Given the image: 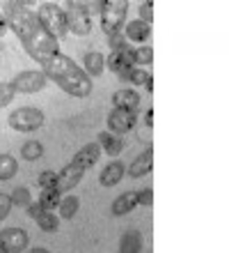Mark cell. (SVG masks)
<instances>
[{"mask_svg":"<svg viewBox=\"0 0 229 253\" xmlns=\"http://www.w3.org/2000/svg\"><path fill=\"white\" fill-rule=\"evenodd\" d=\"M5 21L14 33L19 35L26 53L37 60L39 65L48 62L53 55L60 53V42L46 33L37 14L30 9V2H7L5 5Z\"/></svg>","mask_w":229,"mask_h":253,"instance_id":"obj_1","label":"cell"},{"mask_svg":"<svg viewBox=\"0 0 229 253\" xmlns=\"http://www.w3.org/2000/svg\"><path fill=\"white\" fill-rule=\"evenodd\" d=\"M41 72L46 74V79H51L55 85H60L66 94H73V97H90L94 90L87 72L80 69L69 55H53L51 60L41 65Z\"/></svg>","mask_w":229,"mask_h":253,"instance_id":"obj_2","label":"cell"},{"mask_svg":"<svg viewBox=\"0 0 229 253\" xmlns=\"http://www.w3.org/2000/svg\"><path fill=\"white\" fill-rule=\"evenodd\" d=\"M98 154H101V145H98V143H87V145H83L78 152L73 154V159L58 173L55 189H58L60 193L71 191V189L83 180V175L97 164Z\"/></svg>","mask_w":229,"mask_h":253,"instance_id":"obj_3","label":"cell"},{"mask_svg":"<svg viewBox=\"0 0 229 253\" xmlns=\"http://www.w3.org/2000/svg\"><path fill=\"white\" fill-rule=\"evenodd\" d=\"M101 28L105 35L122 33L126 26V12H129V2L126 0H108L101 2Z\"/></svg>","mask_w":229,"mask_h":253,"instance_id":"obj_4","label":"cell"},{"mask_svg":"<svg viewBox=\"0 0 229 253\" xmlns=\"http://www.w3.org/2000/svg\"><path fill=\"white\" fill-rule=\"evenodd\" d=\"M37 19L41 21V26L46 28V33L55 37V40H65L69 28H66V19H65V9L55 2H44L37 12Z\"/></svg>","mask_w":229,"mask_h":253,"instance_id":"obj_5","label":"cell"},{"mask_svg":"<svg viewBox=\"0 0 229 253\" xmlns=\"http://www.w3.org/2000/svg\"><path fill=\"white\" fill-rule=\"evenodd\" d=\"M65 19H66V28L71 30L73 35H85L92 33V16H90V7L85 2H66L65 5Z\"/></svg>","mask_w":229,"mask_h":253,"instance_id":"obj_6","label":"cell"},{"mask_svg":"<svg viewBox=\"0 0 229 253\" xmlns=\"http://www.w3.org/2000/svg\"><path fill=\"white\" fill-rule=\"evenodd\" d=\"M41 125H44V113L34 106H23L9 113V126L14 131L30 133V131H37Z\"/></svg>","mask_w":229,"mask_h":253,"instance_id":"obj_7","label":"cell"},{"mask_svg":"<svg viewBox=\"0 0 229 253\" xmlns=\"http://www.w3.org/2000/svg\"><path fill=\"white\" fill-rule=\"evenodd\" d=\"M12 85H14L16 92L34 94V92H39V90H44L46 74L44 72H34V69H28V72L16 74V79L12 81Z\"/></svg>","mask_w":229,"mask_h":253,"instance_id":"obj_8","label":"cell"},{"mask_svg":"<svg viewBox=\"0 0 229 253\" xmlns=\"http://www.w3.org/2000/svg\"><path fill=\"white\" fill-rule=\"evenodd\" d=\"M0 244L5 253H21L28 247V233L23 228H5L0 233Z\"/></svg>","mask_w":229,"mask_h":253,"instance_id":"obj_9","label":"cell"},{"mask_svg":"<svg viewBox=\"0 0 229 253\" xmlns=\"http://www.w3.org/2000/svg\"><path fill=\"white\" fill-rule=\"evenodd\" d=\"M108 126H110L112 133H129L135 129V113L133 111H122V108H115L110 115H108Z\"/></svg>","mask_w":229,"mask_h":253,"instance_id":"obj_10","label":"cell"},{"mask_svg":"<svg viewBox=\"0 0 229 253\" xmlns=\"http://www.w3.org/2000/svg\"><path fill=\"white\" fill-rule=\"evenodd\" d=\"M124 175H126L124 161H112V164H108V166L101 170L98 182H101V187H115V184H119V182H122V177H124Z\"/></svg>","mask_w":229,"mask_h":253,"instance_id":"obj_11","label":"cell"},{"mask_svg":"<svg viewBox=\"0 0 229 253\" xmlns=\"http://www.w3.org/2000/svg\"><path fill=\"white\" fill-rule=\"evenodd\" d=\"M108 67H110V72H115L122 81H129V76H131V69H133V62L126 58L124 51H110Z\"/></svg>","mask_w":229,"mask_h":253,"instance_id":"obj_12","label":"cell"},{"mask_svg":"<svg viewBox=\"0 0 229 253\" xmlns=\"http://www.w3.org/2000/svg\"><path fill=\"white\" fill-rule=\"evenodd\" d=\"M112 106L122 108V111H133L137 113V106H140V94L135 90H117L112 94Z\"/></svg>","mask_w":229,"mask_h":253,"instance_id":"obj_13","label":"cell"},{"mask_svg":"<svg viewBox=\"0 0 229 253\" xmlns=\"http://www.w3.org/2000/svg\"><path fill=\"white\" fill-rule=\"evenodd\" d=\"M154 168V150L147 147L133 164H129V177H144Z\"/></svg>","mask_w":229,"mask_h":253,"instance_id":"obj_14","label":"cell"},{"mask_svg":"<svg viewBox=\"0 0 229 253\" xmlns=\"http://www.w3.org/2000/svg\"><path fill=\"white\" fill-rule=\"evenodd\" d=\"M98 145L103 147L108 157H117L124 150V140H122V136H117L112 131H101L98 133Z\"/></svg>","mask_w":229,"mask_h":253,"instance_id":"obj_15","label":"cell"},{"mask_svg":"<svg viewBox=\"0 0 229 253\" xmlns=\"http://www.w3.org/2000/svg\"><path fill=\"white\" fill-rule=\"evenodd\" d=\"M126 42H147L151 37V26L149 23H144V21H131L129 26H126V33H124Z\"/></svg>","mask_w":229,"mask_h":253,"instance_id":"obj_16","label":"cell"},{"mask_svg":"<svg viewBox=\"0 0 229 253\" xmlns=\"http://www.w3.org/2000/svg\"><path fill=\"white\" fill-rule=\"evenodd\" d=\"M135 205H137V193L135 191H124L119 198H115L110 212L115 214V216H124V214H129Z\"/></svg>","mask_w":229,"mask_h":253,"instance_id":"obj_17","label":"cell"},{"mask_svg":"<svg viewBox=\"0 0 229 253\" xmlns=\"http://www.w3.org/2000/svg\"><path fill=\"white\" fill-rule=\"evenodd\" d=\"M85 72L87 76H101L103 74V67H105V60H103V55L98 53V51H87L85 53Z\"/></svg>","mask_w":229,"mask_h":253,"instance_id":"obj_18","label":"cell"},{"mask_svg":"<svg viewBox=\"0 0 229 253\" xmlns=\"http://www.w3.org/2000/svg\"><path fill=\"white\" fill-rule=\"evenodd\" d=\"M140 249H142V235L137 233V230L124 233V237L119 242V251L122 253H137Z\"/></svg>","mask_w":229,"mask_h":253,"instance_id":"obj_19","label":"cell"},{"mask_svg":"<svg viewBox=\"0 0 229 253\" xmlns=\"http://www.w3.org/2000/svg\"><path fill=\"white\" fill-rule=\"evenodd\" d=\"M19 170V164L12 154H0V182H9Z\"/></svg>","mask_w":229,"mask_h":253,"instance_id":"obj_20","label":"cell"},{"mask_svg":"<svg viewBox=\"0 0 229 253\" xmlns=\"http://www.w3.org/2000/svg\"><path fill=\"white\" fill-rule=\"evenodd\" d=\"M34 221H37V226H39L44 233H55V230L60 228V219L55 216L53 210H44Z\"/></svg>","mask_w":229,"mask_h":253,"instance_id":"obj_21","label":"cell"},{"mask_svg":"<svg viewBox=\"0 0 229 253\" xmlns=\"http://www.w3.org/2000/svg\"><path fill=\"white\" fill-rule=\"evenodd\" d=\"M60 216L62 219H73V214L78 212L80 207V198L76 196H66V198H60Z\"/></svg>","mask_w":229,"mask_h":253,"instance_id":"obj_22","label":"cell"},{"mask_svg":"<svg viewBox=\"0 0 229 253\" xmlns=\"http://www.w3.org/2000/svg\"><path fill=\"white\" fill-rule=\"evenodd\" d=\"M44 154V145H41L39 140H28V143H23V147H21V157L26 161H37Z\"/></svg>","mask_w":229,"mask_h":253,"instance_id":"obj_23","label":"cell"},{"mask_svg":"<svg viewBox=\"0 0 229 253\" xmlns=\"http://www.w3.org/2000/svg\"><path fill=\"white\" fill-rule=\"evenodd\" d=\"M39 205L44 210H55L60 205V191L55 187H48V189H41V196H39Z\"/></svg>","mask_w":229,"mask_h":253,"instance_id":"obj_24","label":"cell"},{"mask_svg":"<svg viewBox=\"0 0 229 253\" xmlns=\"http://www.w3.org/2000/svg\"><path fill=\"white\" fill-rule=\"evenodd\" d=\"M151 62H154V48L151 46H140L133 51V65L144 67V65H151Z\"/></svg>","mask_w":229,"mask_h":253,"instance_id":"obj_25","label":"cell"},{"mask_svg":"<svg viewBox=\"0 0 229 253\" xmlns=\"http://www.w3.org/2000/svg\"><path fill=\"white\" fill-rule=\"evenodd\" d=\"M30 191H28L26 187H19L16 191L12 193V205H16V207H28L30 205Z\"/></svg>","mask_w":229,"mask_h":253,"instance_id":"obj_26","label":"cell"},{"mask_svg":"<svg viewBox=\"0 0 229 253\" xmlns=\"http://www.w3.org/2000/svg\"><path fill=\"white\" fill-rule=\"evenodd\" d=\"M14 94H16V90H14L12 83H0V108H5L12 104Z\"/></svg>","mask_w":229,"mask_h":253,"instance_id":"obj_27","label":"cell"},{"mask_svg":"<svg viewBox=\"0 0 229 253\" xmlns=\"http://www.w3.org/2000/svg\"><path fill=\"white\" fill-rule=\"evenodd\" d=\"M55 182H58V173H55V170H44V173L39 175L37 184H39L41 189H48V187H55Z\"/></svg>","mask_w":229,"mask_h":253,"instance_id":"obj_28","label":"cell"},{"mask_svg":"<svg viewBox=\"0 0 229 253\" xmlns=\"http://www.w3.org/2000/svg\"><path fill=\"white\" fill-rule=\"evenodd\" d=\"M129 42H126L124 33H115V35H108V46L110 51H119V48H124Z\"/></svg>","mask_w":229,"mask_h":253,"instance_id":"obj_29","label":"cell"},{"mask_svg":"<svg viewBox=\"0 0 229 253\" xmlns=\"http://www.w3.org/2000/svg\"><path fill=\"white\" fill-rule=\"evenodd\" d=\"M147 79H149V72H144L142 67H133L131 76H129V81H131L133 85H144V81Z\"/></svg>","mask_w":229,"mask_h":253,"instance_id":"obj_30","label":"cell"},{"mask_svg":"<svg viewBox=\"0 0 229 253\" xmlns=\"http://www.w3.org/2000/svg\"><path fill=\"white\" fill-rule=\"evenodd\" d=\"M140 21L151 26V21H154V2H142L140 5Z\"/></svg>","mask_w":229,"mask_h":253,"instance_id":"obj_31","label":"cell"},{"mask_svg":"<svg viewBox=\"0 0 229 253\" xmlns=\"http://www.w3.org/2000/svg\"><path fill=\"white\" fill-rule=\"evenodd\" d=\"M9 210H12V196H7V193H0V221L7 219Z\"/></svg>","mask_w":229,"mask_h":253,"instance_id":"obj_32","label":"cell"},{"mask_svg":"<svg viewBox=\"0 0 229 253\" xmlns=\"http://www.w3.org/2000/svg\"><path fill=\"white\" fill-rule=\"evenodd\" d=\"M151 203H154V191H151V189H142V191L137 193V205L149 207Z\"/></svg>","mask_w":229,"mask_h":253,"instance_id":"obj_33","label":"cell"},{"mask_svg":"<svg viewBox=\"0 0 229 253\" xmlns=\"http://www.w3.org/2000/svg\"><path fill=\"white\" fill-rule=\"evenodd\" d=\"M28 212H30V216H33V219H37V216L44 212V207H41L39 200H37V203H30V205H28Z\"/></svg>","mask_w":229,"mask_h":253,"instance_id":"obj_34","label":"cell"},{"mask_svg":"<svg viewBox=\"0 0 229 253\" xmlns=\"http://www.w3.org/2000/svg\"><path fill=\"white\" fill-rule=\"evenodd\" d=\"M7 33V21H5V14H0V40L5 37Z\"/></svg>","mask_w":229,"mask_h":253,"instance_id":"obj_35","label":"cell"},{"mask_svg":"<svg viewBox=\"0 0 229 253\" xmlns=\"http://www.w3.org/2000/svg\"><path fill=\"white\" fill-rule=\"evenodd\" d=\"M144 125H147V129H149V126L154 125V111H149V113L144 115Z\"/></svg>","mask_w":229,"mask_h":253,"instance_id":"obj_36","label":"cell"},{"mask_svg":"<svg viewBox=\"0 0 229 253\" xmlns=\"http://www.w3.org/2000/svg\"><path fill=\"white\" fill-rule=\"evenodd\" d=\"M144 87H147V92H154V79H151V76L144 81Z\"/></svg>","mask_w":229,"mask_h":253,"instance_id":"obj_37","label":"cell"},{"mask_svg":"<svg viewBox=\"0 0 229 253\" xmlns=\"http://www.w3.org/2000/svg\"><path fill=\"white\" fill-rule=\"evenodd\" d=\"M0 253H5V249H2V244H0Z\"/></svg>","mask_w":229,"mask_h":253,"instance_id":"obj_38","label":"cell"}]
</instances>
